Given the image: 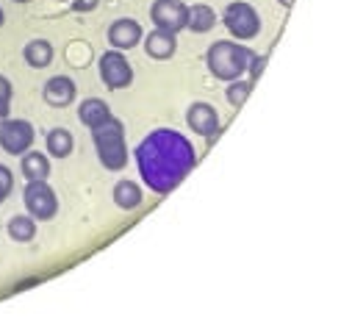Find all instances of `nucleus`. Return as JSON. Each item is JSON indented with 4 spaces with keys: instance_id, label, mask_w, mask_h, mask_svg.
I'll return each mask as SVG.
<instances>
[{
    "instance_id": "obj_1",
    "label": "nucleus",
    "mask_w": 352,
    "mask_h": 333,
    "mask_svg": "<svg viewBox=\"0 0 352 333\" xmlns=\"http://www.w3.org/2000/svg\"><path fill=\"white\" fill-rule=\"evenodd\" d=\"M195 164L197 155L192 142L172 128H158L147 133L136 147V166L142 173V181L155 195H169L195 170Z\"/></svg>"
},
{
    "instance_id": "obj_2",
    "label": "nucleus",
    "mask_w": 352,
    "mask_h": 333,
    "mask_svg": "<svg viewBox=\"0 0 352 333\" xmlns=\"http://www.w3.org/2000/svg\"><path fill=\"white\" fill-rule=\"evenodd\" d=\"M206 61H208V69L219 78V80H236L241 78L252 61H255V53L250 47H244L241 42H214L206 53Z\"/></svg>"
},
{
    "instance_id": "obj_3",
    "label": "nucleus",
    "mask_w": 352,
    "mask_h": 333,
    "mask_svg": "<svg viewBox=\"0 0 352 333\" xmlns=\"http://www.w3.org/2000/svg\"><path fill=\"white\" fill-rule=\"evenodd\" d=\"M92 139L98 147V158L106 170L117 173L128 164V144H125V128L117 117H109L103 125L92 128Z\"/></svg>"
},
{
    "instance_id": "obj_4",
    "label": "nucleus",
    "mask_w": 352,
    "mask_h": 333,
    "mask_svg": "<svg viewBox=\"0 0 352 333\" xmlns=\"http://www.w3.org/2000/svg\"><path fill=\"white\" fill-rule=\"evenodd\" d=\"M222 23H225V28L230 31V36H236V42H247V39L258 36V31H261V17H258V12H255L250 3H244V0H236V3H230V6L225 9Z\"/></svg>"
},
{
    "instance_id": "obj_5",
    "label": "nucleus",
    "mask_w": 352,
    "mask_h": 333,
    "mask_svg": "<svg viewBox=\"0 0 352 333\" xmlns=\"http://www.w3.org/2000/svg\"><path fill=\"white\" fill-rule=\"evenodd\" d=\"M23 203L34 219H53L58 214V197L47 181H28L23 192Z\"/></svg>"
},
{
    "instance_id": "obj_6",
    "label": "nucleus",
    "mask_w": 352,
    "mask_h": 333,
    "mask_svg": "<svg viewBox=\"0 0 352 333\" xmlns=\"http://www.w3.org/2000/svg\"><path fill=\"white\" fill-rule=\"evenodd\" d=\"M34 125L25 122V120H12V117H3L0 120V147L12 155H23L34 147Z\"/></svg>"
},
{
    "instance_id": "obj_7",
    "label": "nucleus",
    "mask_w": 352,
    "mask_h": 333,
    "mask_svg": "<svg viewBox=\"0 0 352 333\" xmlns=\"http://www.w3.org/2000/svg\"><path fill=\"white\" fill-rule=\"evenodd\" d=\"M186 14H189V6L184 0H155L150 9L153 25L161 31H169V34H178L186 28Z\"/></svg>"
},
{
    "instance_id": "obj_8",
    "label": "nucleus",
    "mask_w": 352,
    "mask_h": 333,
    "mask_svg": "<svg viewBox=\"0 0 352 333\" xmlns=\"http://www.w3.org/2000/svg\"><path fill=\"white\" fill-rule=\"evenodd\" d=\"M100 78L109 89H125L133 83V69L122 50H109L100 56Z\"/></svg>"
},
{
    "instance_id": "obj_9",
    "label": "nucleus",
    "mask_w": 352,
    "mask_h": 333,
    "mask_svg": "<svg viewBox=\"0 0 352 333\" xmlns=\"http://www.w3.org/2000/svg\"><path fill=\"white\" fill-rule=\"evenodd\" d=\"M186 122H189V128H192L195 133H200V136H206V139H214V136L219 133V128H222L217 109L208 106V103H192L189 111H186Z\"/></svg>"
},
{
    "instance_id": "obj_10",
    "label": "nucleus",
    "mask_w": 352,
    "mask_h": 333,
    "mask_svg": "<svg viewBox=\"0 0 352 333\" xmlns=\"http://www.w3.org/2000/svg\"><path fill=\"white\" fill-rule=\"evenodd\" d=\"M42 98L47 106L53 109H67L72 100H75V80L67 78V75H56L45 83V89H42Z\"/></svg>"
},
{
    "instance_id": "obj_11",
    "label": "nucleus",
    "mask_w": 352,
    "mask_h": 333,
    "mask_svg": "<svg viewBox=\"0 0 352 333\" xmlns=\"http://www.w3.org/2000/svg\"><path fill=\"white\" fill-rule=\"evenodd\" d=\"M142 36H144L142 34V25L136 20H128V17L111 23V28H109V42H111L114 50H131V47L139 45Z\"/></svg>"
},
{
    "instance_id": "obj_12",
    "label": "nucleus",
    "mask_w": 352,
    "mask_h": 333,
    "mask_svg": "<svg viewBox=\"0 0 352 333\" xmlns=\"http://www.w3.org/2000/svg\"><path fill=\"white\" fill-rule=\"evenodd\" d=\"M175 36H178V34H169V31H161V28H155L153 34H147V39H144L147 56L150 58H158V61L172 58L175 47H178V39H175Z\"/></svg>"
},
{
    "instance_id": "obj_13",
    "label": "nucleus",
    "mask_w": 352,
    "mask_h": 333,
    "mask_svg": "<svg viewBox=\"0 0 352 333\" xmlns=\"http://www.w3.org/2000/svg\"><path fill=\"white\" fill-rule=\"evenodd\" d=\"M20 170L25 175V181H47L50 175V161L45 153H36V150H28L20 155Z\"/></svg>"
},
{
    "instance_id": "obj_14",
    "label": "nucleus",
    "mask_w": 352,
    "mask_h": 333,
    "mask_svg": "<svg viewBox=\"0 0 352 333\" xmlns=\"http://www.w3.org/2000/svg\"><path fill=\"white\" fill-rule=\"evenodd\" d=\"M78 117H80V122L86 125V128H98V125H103L109 117H111V109L100 100V98H89V100H83L80 103V109H78Z\"/></svg>"
},
{
    "instance_id": "obj_15",
    "label": "nucleus",
    "mask_w": 352,
    "mask_h": 333,
    "mask_svg": "<svg viewBox=\"0 0 352 333\" xmlns=\"http://www.w3.org/2000/svg\"><path fill=\"white\" fill-rule=\"evenodd\" d=\"M217 25V12L206 3H197V6H189V14H186V28L195 31V34H206Z\"/></svg>"
},
{
    "instance_id": "obj_16",
    "label": "nucleus",
    "mask_w": 352,
    "mask_h": 333,
    "mask_svg": "<svg viewBox=\"0 0 352 333\" xmlns=\"http://www.w3.org/2000/svg\"><path fill=\"white\" fill-rule=\"evenodd\" d=\"M25 56V64L34 67V69H45L50 61H53V45L47 39H31L23 50Z\"/></svg>"
},
{
    "instance_id": "obj_17",
    "label": "nucleus",
    "mask_w": 352,
    "mask_h": 333,
    "mask_svg": "<svg viewBox=\"0 0 352 333\" xmlns=\"http://www.w3.org/2000/svg\"><path fill=\"white\" fill-rule=\"evenodd\" d=\"M9 236H12L14 241H20V244L34 241V236H36V219H34L31 214H17V217H12V219H9Z\"/></svg>"
},
{
    "instance_id": "obj_18",
    "label": "nucleus",
    "mask_w": 352,
    "mask_h": 333,
    "mask_svg": "<svg viewBox=\"0 0 352 333\" xmlns=\"http://www.w3.org/2000/svg\"><path fill=\"white\" fill-rule=\"evenodd\" d=\"M72 147H75V139H72L69 131L53 128V131L47 133V153H50L53 158H67V155L72 153Z\"/></svg>"
},
{
    "instance_id": "obj_19",
    "label": "nucleus",
    "mask_w": 352,
    "mask_h": 333,
    "mask_svg": "<svg viewBox=\"0 0 352 333\" xmlns=\"http://www.w3.org/2000/svg\"><path fill=\"white\" fill-rule=\"evenodd\" d=\"M114 203H117L120 208H125V211H133V208L142 203V189H139V184H133V181H120V184L114 186Z\"/></svg>"
},
{
    "instance_id": "obj_20",
    "label": "nucleus",
    "mask_w": 352,
    "mask_h": 333,
    "mask_svg": "<svg viewBox=\"0 0 352 333\" xmlns=\"http://www.w3.org/2000/svg\"><path fill=\"white\" fill-rule=\"evenodd\" d=\"M250 89H252V80H239V78L230 80V83H228V103L239 109V106L250 98Z\"/></svg>"
},
{
    "instance_id": "obj_21",
    "label": "nucleus",
    "mask_w": 352,
    "mask_h": 333,
    "mask_svg": "<svg viewBox=\"0 0 352 333\" xmlns=\"http://www.w3.org/2000/svg\"><path fill=\"white\" fill-rule=\"evenodd\" d=\"M12 95H14V87L6 75H0V120L9 117V106H12Z\"/></svg>"
},
{
    "instance_id": "obj_22",
    "label": "nucleus",
    "mask_w": 352,
    "mask_h": 333,
    "mask_svg": "<svg viewBox=\"0 0 352 333\" xmlns=\"http://www.w3.org/2000/svg\"><path fill=\"white\" fill-rule=\"evenodd\" d=\"M12 189H14V175H12L9 166L0 164V203L12 195Z\"/></svg>"
},
{
    "instance_id": "obj_23",
    "label": "nucleus",
    "mask_w": 352,
    "mask_h": 333,
    "mask_svg": "<svg viewBox=\"0 0 352 333\" xmlns=\"http://www.w3.org/2000/svg\"><path fill=\"white\" fill-rule=\"evenodd\" d=\"M263 64H267V58H263V56H255V61H252V67H250V78H252V80H255V78L261 75Z\"/></svg>"
},
{
    "instance_id": "obj_24",
    "label": "nucleus",
    "mask_w": 352,
    "mask_h": 333,
    "mask_svg": "<svg viewBox=\"0 0 352 333\" xmlns=\"http://www.w3.org/2000/svg\"><path fill=\"white\" fill-rule=\"evenodd\" d=\"M98 3V0H72V9H80V12H86V9H92Z\"/></svg>"
},
{
    "instance_id": "obj_25",
    "label": "nucleus",
    "mask_w": 352,
    "mask_h": 333,
    "mask_svg": "<svg viewBox=\"0 0 352 333\" xmlns=\"http://www.w3.org/2000/svg\"><path fill=\"white\" fill-rule=\"evenodd\" d=\"M278 3H280V6H286V9H292V6H294V0H278Z\"/></svg>"
},
{
    "instance_id": "obj_26",
    "label": "nucleus",
    "mask_w": 352,
    "mask_h": 333,
    "mask_svg": "<svg viewBox=\"0 0 352 333\" xmlns=\"http://www.w3.org/2000/svg\"><path fill=\"white\" fill-rule=\"evenodd\" d=\"M6 23V14H3V9H0V25H3Z\"/></svg>"
},
{
    "instance_id": "obj_27",
    "label": "nucleus",
    "mask_w": 352,
    "mask_h": 333,
    "mask_svg": "<svg viewBox=\"0 0 352 333\" xmlns=\"http://www.w3.org/2000/svg\"><path fill=\"white\" fill-rule=\"evenodd\" d=\"M14 3H28V0H14Z\"/></svg>"
}]
</instances>
